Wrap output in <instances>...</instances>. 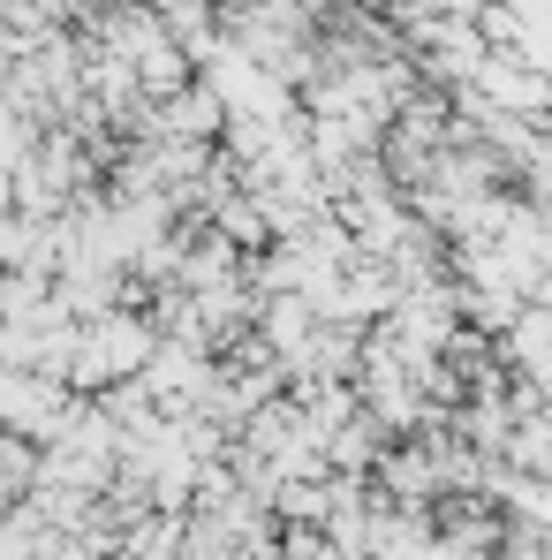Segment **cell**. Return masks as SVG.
<instances>
[{
    "label": "cell",
    "mask_w": 552,
    "mask_h": 560,
    "mask_svg": "<svg viewBox=\"0 0 552 560\" xmlns=\"http://www.w3.org/2000/svg\"><path fill=\"white\" fill-rule=\"evenodd\" d=\"M160 318H144L137 303H121V311H98L84 318V334H77V357H69V386L98 401V394H114V386H129V378L152 372V357H160Z\"/></svg>",
    "instance_id": "cell-1"
}]
</instances>
